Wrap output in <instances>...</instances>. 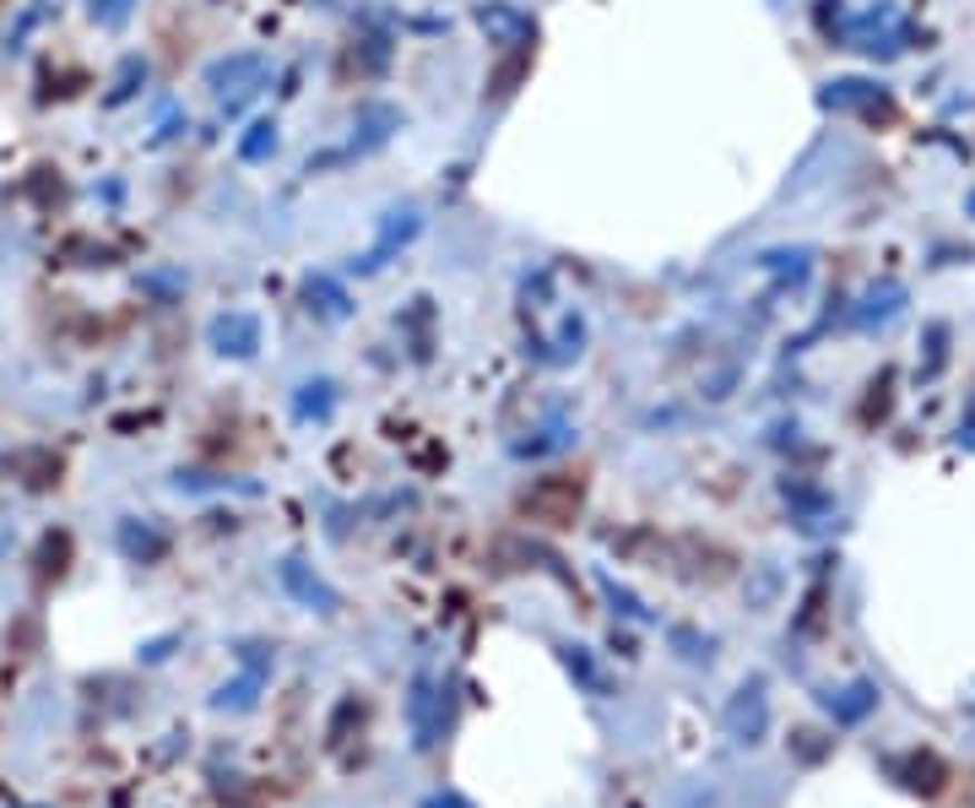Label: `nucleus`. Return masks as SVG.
I'll return each instance as SVG.
<instances>
[{
  "label": "nucleus",
  "instance_id": "f257e3e1",
  "mask_svg": "<svg viewBox=\"0 0 975 808\" xmlns=\"http://www.w3.org/2000/svg\"><path fill=\"white\" fill-rule=\"evenodd\" d=\"M406 717H412V743L417 749H434L440 732H445V694H434L429 679H417L412 700H406Z\"/></svg>",
  "mask_w": 975,
  "mask_h": 808
},
{
  "label": "nucleus",
  "instance_id": "f03ea898",
  "mask_svg": "<svg viewBox=\"0 0 975 808\" xmlns=\"http://www.w3.org/2000/svg\"><path fill=\"white\" fill-rule=\"evenodd\" d=\"M526 505H536V511L548 515V526H564L569 515L580 511V483H542Z\"/></svg>",
  "mask_w": 975,
  "mask_h": 808
},
{
  "label": "nucleus",
  "instance_id": "7ed1b4c3",
  "mask_svg": "<svg viewBox=\"0 0 975 808\" xmlns=\"http://www.w3.org/2000/svg\"><path fill=\"white\" fill-rule=\"evenodd\" d=\"M727 722H731V732H737L742 743H754V738H759V727H765V700H759V689H742V694L731 700Z\"/></svg>",
  "mask_w": 975,
  "mask_h": 808
},
{
  "label": "nucleus",
  "instance_id": "20e7f679",
  "mask_svg": "<svg viewBox=\"0 0 975 808\" xmlns=\"http://www.w3.org/2000/svg\"><path fill=\"white\" fill-rule=\"evenodd\" d=\"M358 717H364V700H358V694H342V706H336V711H331V722H325V743L336 749V743L347 738V727L358 722Z\"/></svg>",
  "mask_w": 975,
  "mask_h": 808
},
{
  "label": "nucleus",
  "instance_id": "39448f33",
  "mask_svg": "<svg viewBox=\"0 0 975 808\" xmlns=\"http://www.w3.org/2000/svg\"><path fill=\"white\" fill-rule=\"evenodd\" d=\"M564 662H569V668H574V673H580L585 683H591V689H602V683H597V673H591V662L580 657V646H564Z\"/></svg>",
  "mask_w": 975,
  "mask_h": 808
},
{
  "label": "nucleus",
  "instance_id": "423d86ee",
  "mask_svg": "<svg viewBox=\"0 0 975 808\" xmlns=\"http://www.w3.org/2000/svg\"><path fill=\"white\" fill-rule=\"evenodd\" d=\"M417 808H472V804H466L461 792H429V798H423Z\"/></svg>",
  "mask_w": 975,
  "mask_h": 808
}]
</instances>
